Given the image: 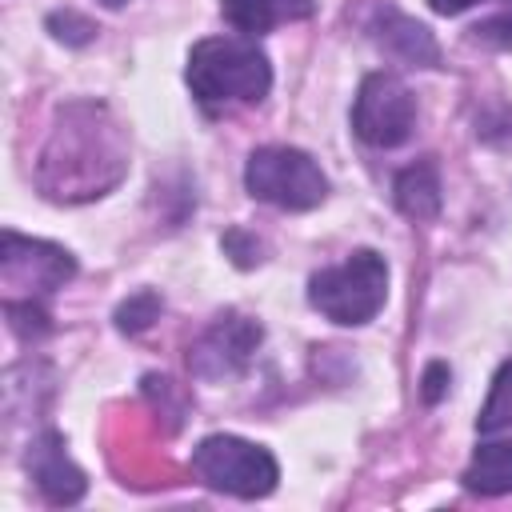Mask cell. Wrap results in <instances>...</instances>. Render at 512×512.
<instances>
[{"label":"cell","instance_id":"10","mask_svg":"<svg viewBox=\"0 0 512 512\" xmlns=\"http://www.w3.org/2000/svg\"><path fill=\"white\" fill-rule=\"evenodd\" d=\"M220 12L240 36H264L276 24L308 20L316 0H220Z\"/></svg>","mask_w":512,"mask_h":512},{"label":"cell","instance_id":"4","mask_svg":"<svg viewBox=\"0 0 512 512\" xmlns=\"http://www.w3.org/2000/svg\"><path fill=\"white\" fill-rule=\"evenodd\" d=\"M192 472L208 488L240 496V500L268 496L280 480V464L268 448H260L252 440H240V436H228V432L204 436L192 448Z\"/></svg>","mask_w":512,"mask_h":512},{"label":"cell","instance_id":"17","mask_svg":"<svg viewBox=\"0 0 512 512\" xmlns=\"http://www.w3.org/2000/svg\"><path fill=\"white\" fill-rule=\"evenodd\" d=\"M48 28L60 36V40H68V44H84V40H92V24L84 20V16H76V12H52L48 16Z\"/></svg>","mask_w":512,"mask_h":512},{"label":"cell","instance_id":"7","mask_svg":"<svg viewBox=\"0 0 512 512\" xmlns=\"http://www.w3.org/2000/svg\"><path fill=\"white\" fill-rule=\"evenodd\" d=\"M0 276L8 288H28V292H52L76 276V260L68 248L48 244V240H28L20 232L0 236Z\"/></svg>","mask_w":512,"mask_h":512},{"label":"cell","instance_id":"8","mask_svg":"<svg viewBox=\"0 0 512 512\" xmlns=\"http://www.w3.org/2000/svg\"><path fill=\"white\" fill-rule=\"evenodd\" d=\"M28 476L36 480V488L44 492V500L52 504H76L88 492L84 472L72 464V456L64 452V436L60 432H44L28 444Z\"/></svg>","mask_w":512,"mask_h":512},{"label":"cell","instance_id":"16","mask_svg":"<svg viewBox=\"0 0 512 512\" xmlns=\"http://www.w3.org/2000/svg\"><path fill=\"white\" fill-rule=\"evenodd\" d=\"M472 40H480V44H488V48H512V8H504V12L488 16V20H480V24L472 28Z\"/></svg>","mask_w":512,"mask_h":512},{"label":"cell","instance_id":"20","mask_svg":"<svg viewBox=\"0 0 512 512\" xmlns=\"http://www.w3.org/2000/svg\"><path fill=\"white\" fill-rule=\"evenodd\" d=\"M104 4H112V8H116V4H124V0H104Z\"/></svg>","mask_w":512,"mask_h":512},{"label":"cell","instance_id":"11","mask_svg":"<svg viewBox=\"0 0 512 512\" xmlns=\"http://www.w3.org/2000/svg\"><path fill=\"white\" fill-rule=\"evenodd\" d=\"M464 488L476 496H504L512 492V440H488L472 452L464 468Z\"/></svg>","mask_w":512,"mask_h":512},{"label":"cell","instance_id":"19","mask_svg":"<svg viewBox=\"0 0 512 512\" xmlns=\"http://www.w3.org/2000/svg\"><path fill=\"white\" fill-rule=\"evenodd\" d=\"M472 4H480V0H428V8H432L436 16H460V12H468Z\"/></svg>","mask_w":512,"mask_h":512},{"label":"cell","instance_id":"5","mask_svg":"<svg viewBox=\"0 0 512 512\" xmlns=\"http://www.w3.org/2000/svg\"><path fill=\"white\" fill-rule=\"evenodd\" d=\"M416 128V96L396 72H368L356 104H352V132L372 148H396Z\"/></svg>","mask_w":512,"mask_h":512},{"label":"cell","instance_id":"15","mask_svg":"<svg viewBox=\"0 0 512 512\" xmlns=\"http://www.w3.org/2000/svg\"><path fill=\"white\" fill-rule=\"evenodd\" d=\"M4 312H8V328L20 340H32V336H44L48 332V312L40 304H32V300H8Z\"/></svg>","mask_w":512,"mask_h":512},{"label":"cell","instance_id":"18","mask_svg":"<svg viewBox=\"0 0 512 512\" xmlns=\"http://www.w3.org/2000/svg\"><path fill=\"white\" fill-rule=\"evenodd\" d=\"M424 388H420V396L428 400V404H440L444 400V392H448V384H452V372H448V364L444 360H432L428 368H424V380H420Z\"/></svg>","mask_w":512,"mask_h":512},{"label":"cell","instance_id":"1","mask_svg":"<svg viewBox=\"0 0 512 512\" xmlns=\"http://www.w3.org/2000/svg\"><path fill=\"white\" fill-rule=\"evenodd\" d=\"M184 80L204 108L260 104L272 88V64L256 36H208L192 44Z\"/></svg>","mask_w":512,"mask_h":512},{"label":"cell","instance_id":"13","mask_svg":"<svg viewBox=\"0 0 512 512\" xmlns=\"http://www.w3.org/2000/svg\"><path fill=\"white\" fill-rule=\"evenodd\" d=\"M500 428H512V360H504L492 376V388H488V400L476 416V432L480 436H492Z\"/></svg>","mask_w":512,"mask_h":512},{"label":"cell","instance_id":"12","mask_svg":"<svg viewBox=\"0 0 512 512\" xmlns=\"http://www.w3.org/2000/svg\"><path fill=\"white\" fill-rule=\"evenodd\" d=\"M396 208L408 220H436L440 216V176L428 160H420L396 176Z\"/></svg>","mask_w":512,"mask_h":512},{"label":"cell","instance_id":"3","mask_svg":"<svg viewBox=\"0 0 512 512\" xmlns=\"http://www.w3.org/2000/svg\"><path fill=\"white\" fill-rule=\"evenodd\" d=\"M244 188H248V196L276 204L284 212H308V208L324 204L328 176L320 172V164L308 152L288 148V144H264L244 164Z\"/></svg>","mask_w":512,"mask_h":512},{"label":"cell","instance_id":"6","mask_svg":"<svg viewBox=\"0 0 512 512\" xmlns=\"http://www.w3.org/2000/svg\"><path fill=\"white\" fill-rule=\"evenodd\" d=\"M260 340H264V328L256 320H248L240 312H224L188 348V368L196 380H228L248 368Z\"/></svg>","mask_w":512,"mask_h":512},{"label":"cell","instance_id":"9","mask_svg":"<svg viewBox=\"0 0 512 512\" xmlns=\"http://www.w3.org/2000/svg\"><path fill=\"white\" fill-rule=\"evenodd\" d=\"M372 32H376V40H380L384 52H392V56H400L408 64H424V68H436L440 64V48H436L432 32L424 24H416V20H408L404 12H396L392 4H384L376 12Z\"/></svg>","mask_w":512,"mask_h":512},{"label":"cell","instance_id":"14","mask_svg":"<svg viewBox=\"0 0 512 512\" xmlns=\"http://www.w3.org/2000/svg\"><path fill=\"white\" fill-rule=\"evenodd\" d=\"M160 308H164V300H160L156 292H136V296H128V300L116 308V328L128 332V336H136V332H144V328L160 316Z\"/></svg>","mask_w":512,"mask_h":512},{"label":"cell","instance_id":"2","mask_svg":"<svg viewBox=\"0 0 512 512\" xmlns=\"http://www.w3.org/2000/svg\"><path fill=\"white\" fill-rule=\"evenodd\" d=\"M388 300V264L372 248H356L348 260L320 268L308 280V304L344 328L368 324Z\"/></svg>","mask_w":512,"mask_h":512}]
</instances>
